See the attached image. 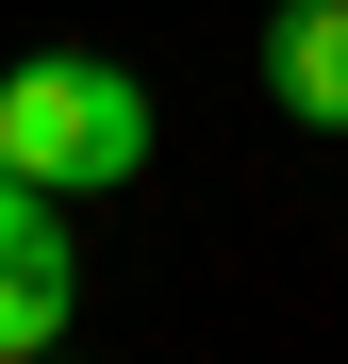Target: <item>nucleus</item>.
<instances>
[{
    "label": "nucleus",
    "instance_id": "f03ea898",
    "mask_svg": "<svg viewBox=\"0 0 348 364\" xmlns=\"http://www.w3.org/2000/svg\"><path fill=\"white\" fill-rule=\"evenodd\" d=\"M265 100L299 133H348V0H282L265 17Z\"/></svg>",
    "mask_w": 348,
    "mask_h": 364
},
{
    "label": "nucleus",
    "instance_id": "7ed1b4c3",
    "mask_svg": "<svg viewBox=\"0 0 348 364\" xmlns=\"http://www.w3.org/2000/svg\"><path fill=\"white\" fill-rule=\"evenodd\" d=\"M67 249H0V364H33V348H67Z\"/></svg>",
    "mask_w": 348,
    "mask_h": 364
},
{
    "label": "nucleus",
    "instance_id": "20e7f679",
    "mask_svg": "<svg viewBox=\"0 0 348 364\" xmlns=\"http://www.w3.org/2000/svg\"><path fill=\"white\" fill-rule=\"evenodd\" d=\"M0 249H67V199H50L17 149H0Z\"/></svg>",
    "mask_w": 348,
    "mask_h": 364
},
{
    "label": "nucleus",
    "instance_id": "f257e3e1",
    "mask_svg": "<svg viewBox=\"0 0 348 364\" xmlns=\"http://www.w3.org/2000/svg\"><path fill=\"white\" fill-rule=\"evenodd\" d=\"M0 149L50 199H100V182L149 166V83L100 67V50H33V67H0Z\"/></svg>",
    "mask_w": 348,
    "mask_h": 364
}]
</instances>
